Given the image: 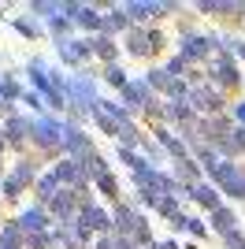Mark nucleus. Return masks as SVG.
<instances>
[{"instance_id": "1", "label": "nucleus", "mask_w": 245, "mask_h": 249, "mask_svg": "<svg viewBox=\"0 0 245 249\" xmlns=\"http://www.w3.org/2000/svg\"><path fill=\"white\" fill-rule=\"evenodd\" d=\"M63 130H67V123H60V119H49V115H37L34 119V145L41 149V153H63Z\"/></svg>"}, {"instance_id": "2", "label": "nucleus", "mask_w": 245, "mask_h": 249, "mask_svg": "<svg viewBox=\"0 0 245 249\" xmlns=\"http://www.w3.org/2000/svg\"><path fill=\"white\" fill-rule=\"evenodd\" d=\"M208 175L215 178V186H219V194H230V197H238V201H245V167L242 164H234V160H219V164L208 171Z\"/></svg>"}, {"instance_id": "3", "label": "nucleus", "mask_w": 245, "mask_h": 249, "mask_svg": "<svg viewBox=\"0 0 245 249\" xmlns=\"http://www.w3.org/2000/svg\"><path fill=\"white\" fill-rule=\"evenodd\" d=\"M208 82L215 86V89H234V86H242V71H238V63H234V56L230 52H215L212 56V63H208Z\"/></svg>"}, {"instance_id": "4", "label": "nucleus", "mask_w": 245, "mask_h": 249, "mask_svg": "<svg viewBox=\"0 0 245 249\" xmlns=\"http://www.w3.org/2000/svg\"><path fill=\"white\" fill-rule=\"evenodd\" d=\"M163 49V34L160 30H145V26H134L126 34V52L130 56H156Z\"/></svg>"}, {"instance_id": "5", "label": "nucleus", "mask_w": 245, "mask_h": 249, "mask_svg": "<svg viewBox=\"0 0 245 249\" xmlns=\"http://www.w3.org/2000/svg\"><path fill=\"white\" fill-rule=\"evenodd\" d=\"M112 219H115V234H119V238H134V234H138V231L149 223V219H145L134 205H126V201H115Z\"/></svg>"}, {"instance_id": "6", "label": "nucleus", "mask_w": 245, "mask_h": 249, "mask_svg": "<svg viewBox=\"0 0 245 249\" xmlns=\"http://www.w3.org/2000/svg\"><path fill=\"white\" fill-rule=\"evenodd\" d=\"M122 104H126V112H145L149 104H156L153 86L145 82V78H130L126 89H122Z\"/></svg>"}, {"instance_id": "7", "label": "nucleus", "mask_w": 245, "mask_h": 249, "mask_svg": "<svg viewBox=\"0 0 245 249\" xmlns=\"http://www.w3.org/2000/svg\"><path fill=\"white\" fill-rule=\"evenodd\" d=\"M56 52H60L63 63L82 67V63L93 56V41H89V37H67V41H56Z\"/></svg>"}, {"instance_id": "8", "label": "nucleus", "mask_w": 245, "mask_h": 249, "mask_svg": "<svg viewBox=\"0 0 245 249\" xmlns=\"http://www.w3.org/2000/svg\"><path fill=\"white\" fill-rule=\"evenodd\" d=\"M78 219H82V223H86L89 231H97L101 238H104V234H115V219H112V212H108V208H101L97 201L82 208V212H78Z\"/></svg>"}, {"instance_id": "9", "label": "nucleus", "mask_w": 245, "mask_h": 249, "mask_svg": "<svg viewBox=\"0 0 245 249\" xmlns=\"http://www.w3.org/2000/svg\"><path fill=\"white\" fill-rule=\"evenodd\" d=\"M15 219H19L22 234H45V231H49V223H52V216H49V208H45V205H30V208H22Z\"/></svg>"}, {"instance_id": "10", "label": "nucleus", "mask_w": 245, "mask_h": 249, "mask_svg": "<svg viewBox=\"0 0 245 249\" xmlns=\"http://www.w3.org/2000/svg\"><path fill=\"white\" fill-rule=\"evenodd\" d=\"M4 134H8V145L22 149V145L34 138V119H19V115H11L8 126H4Z\"/></svg>"}, {"instance_id": "11", "label": "nucleus", "mask_w": 245, "mask_h": 249, "mask_svg": "<svg viewBox=\"0 0 245 249\" xmlns=\"http://www.w3.org/2000/svg\"><path fill=\"white\" fill-rule=\"evenodd\" d=\"M156 145H160L163 153H171V156H175V164H178V160H190V153H186V142H182V138H175L167 126H160V130H156Z\"/></svg>"}, {"instance_id": "12", "label": "nucleus", "mask_w": 245, "mask_h": 249, "mask_svg": "<svg viewBox=\"0 0 245 249\" xmlns=\"http://www.w3.org/2000/svg\"><path fill=\"white\" fill-rule=\"evenodd\" d=\"M130 34L134 30V22H130V15H126V8H108V15H104V34L108 37H115V34Z\"/></svg>"}, {"instance_id": "13", "label": "nucleus", "mask_w": 245, "mask_h": 249, "mask_svg": "<svg viewBox=\"0 0 245 249\" xmlns=\"http://www.w3.org/2000/svg\"><path fill=\"white\" fill-rule=\"evenodd\" d=\"M60 190H63V186H60V178H56V171L41 175V178H37V186H34V194H37V205L49 208V205H52V197H56Z\"/></svg>"}, {"instance_id": "14", "label": "nucleus", "mask_w": 245, "mask_h": 249, "mask_svg": "<svg viewBox=\"0 0 245 249\" xmlns=\"http://www.w3.org/2000/svg\"><path fill=\"white\" fill-rule=\"evenodd\" d=\"M190 197L197 201L201 208H208V212H215V208H223V201H219V186H208V182H201V186H193V194Z\"/></svg>"}, {"instance_id": "15", "label": "nucleus", "mask_w": 245, "mask_h": 249, "mask_svg": "<svg viewBox=\"0 0 245 249\" xmlns=\"http://www.w3.org/2000/svg\"><path fill=\"white\" fill-rule=\"evenodd\" d=\"M238 153H245V126H234V130L227 134V142L219 145V156H223V160H230V156H238Z\"/></svg>"}, {"instance_id": "16", "label": "nucleus", "mask_w": 245, "mask_h": 249, "mask_svg": "<svg viewBox=\"0 0 245 249\" xmlns=\"http://www.w3.org/2000/svg\"><path fill=\"white\" fill-rule=\"evenodd\" d=\"M93 56H101L104 67H108V63H115V56H119V45H115L108 34H97V37H93Z\"/></svg>"}, {"instance_id": "17", "label": "nucleus", "mask_w": 245, "mask_h": 249, "mask_svg": "<svg viewBox=\"0 0 245 249\" xmlns=\"http://www.w3.org/2000/svg\"><path fill=\"white\" fill-rule=\"evenodd\" d=\"M212 227H215V234L223 238V234L238 231V216L230 212V208H215V212H212Z\"/></svg>"}, {"instance_id": "18", "label": "nucleus", "mask_w": 245, "mask_h": 249, "mask_svg": "<svg viewBox=\"0 0 245 249\" xmlns=\"http://www.w3.org/2000/svg\"><path fill=\"white\" fill-rule=\"evenodd\" d=\"M49 249H86V246H78L71 231L60 227V231H49Z\"/></svg>"}, {"instance_id": "19", "label": "nucleus", "mask_w": 245, "mask_h": 249, "mask_svg": "<svg viewBox=\"0 0 245 249\" xmlns=\"http://www.w3.org/2000/svg\"><path fill=\"white\" fill-rule=\"evenodd\" d=\"M104 82H108V86H115V89H119V93H122L130 78H126V71H122L119 63H108V67H104Z\"/></svg>"}, {"instance_id": "20", "label": "nucleus", "mask_w": 245, "mask_h": 249, "mask_svg": "<svg viewBox=\"0 0 245 249\" xmlns=\"http://www.w3.org/2000/svg\"><path fill=\"white\" fill-rule=\"evenodd\" d=\"M93 182H97V190H101V194H108V201L119 197V182H115V175H108V171H104V175L93 178Z\"/></svg>"}, {"instance_id": "21", "label": "nucleus", "mask_w": 245, "mask_h": 249, "mask_svg": "<svg viewBox=\"0 0 245 249\" xmlns=\"http://www.w3.org/2000/svg\"><path fill=\"white\" fill-rule=\"evenodd\" d=\"M67 231L74 234V242H78V246H86V249H89V238H93V231L86 227L82 219H71V223H67Z\"/></svg>"}, {"instance_id": "22", "label": "nucleus", "mask_w": 245, "mask_h": 249, "mask_svg": "<svg viewBox=\"0 0 245 249\" xmlns=\"http://www.w3.org/2000/svg\"><path fill=\"white\" fill-rule=\"evenodd\" d=\"M19 194H22V182L15 175H4V190H0V197H4V201H19Z\"/></svg>"}, {"instance_id": "23", "label": "nucleus", "mask_w": 245, "mask_h": 249, "mask_svg": "<svg viewBox=\"0 0 245 249\" xmlns=\"http://www.w3.org/2000/svg\"><path fill=\"white\" fill-rule=\"evenodd\" d=\"M11 26H15V30H19L22 37H37V34H41V30H37V22H34L30 15H19V19L11 22Z\"/></svg>"}, {"instance_id": "24", "label": "nucleus", "mask_w": 245, "mask_h": 249, "mask_svg": "<svg viewBox=\"0 0 245 249\" xmlns=\"http://www.w3.org/2000/svg\"><path fill=\"white\" fill-rule=\"evenodd\" d=\"M156 212H160V216H167V219L182 216V212H178V197H163L160 205H156Z\"/></svg>"}, {"instance_id": "25", "label": "nucleus", "mask_w": 245, "mask_h": 249, "mask_svg": "<svg viewBox=\"0 0 245 249\" xmlns=\"http://www.w3.org/2000/svg\"><path fill=\"white\" fill-rule=\"evenodd\" d=\"M223 246H227V249H245V234H242V227L230 231V234H223Z\"/></svg>"}, {"instance_id": "26", "label": "nucleus", "mask_w": 245, "mask_h": 249, "mask_svg": "<svg viewBox=\"0 0 245 249\" xmlns=\"http://www.w3.org/2000/svg\"><path fill=\"white\" fill-rule=\"evenodd\" d=\"M26 249H49V231L45 234H26Z\"/></svg>"}, {"instance_id": "27", "label": "nucleus", "mask_w": 245, "mask_h": 249, "mask_svg": "<svg viewBox=\"0 0 245 249\" xmlns=\"http://www.w3.org/2000/svg\"><path fill=\"white\" fill-rule=\"evenodd\" d=\"M227 4H215V0H204V4H197V11H204V15H223Z\"/></svg>"}, {"instance_id": "28", "label": "nucleus", "mask_w": 245, "mask_h": 249, "mask_svg": "<svg viewBox=\"0 0 245 249\" xmlns=\"http://www.w3.org/2000/svg\"><path fill=\"white\" fill-rule=\"evenodd\" d=\"M186 231H190V234H197V238H204V223L197 216H186Z\"/></svg>"}, {"instance_id": "29", "label": "nucleus", "mask_w": 245, "mask_h": 249, "mask_svg": "<svg viewBox=\"0 0 245 249\" xmlns=\"http://www.w3.org/2000/svg\"><path fill=\"white\" fill-rule=\"evenodd\" d=\"M234 119H238V126H245V101L234 104Z\"/></svg>"}, {"instance_id": "30", "label": "nucleus", "mask_w": 245, "mask_h": 249, "mask_svg": "<svg viewBox=\"0 0 245 249\" xmlns=\"http://www.w3.org/2000/svg\"><path fill=\"white\" fill-rule=\"evenodd\" d=\"M153 249H178V242H171V238H167V242H156Z\"/></svg>"}, {"instance_id": "31", "label": "nucleus", "mask_w": 245, "mask_h": 249, "mask_svg": "<svg viewBox=\"0 0 245 249\" xmlns=\"http://www.w3.org/2000/svg\"><path fill=\"white\" fill-rule=\"evenodd\" d=\"M4 149H8V134H4V130H0V153H4Z\"/></svg>"}, {"instance_id": "32", "label": "nucleus", "mask_w": 245, "mask_h": 249, "mask_svg": "<svg viewBox=\"0 0 245 249\" xmlns=\"http://www.w3.org/2000/svg\"><path fill=\"white\" fill-rule=\"evenodd\" d=\"M0 227H4V223H0Z\"/></svg>"}]
</instances>
